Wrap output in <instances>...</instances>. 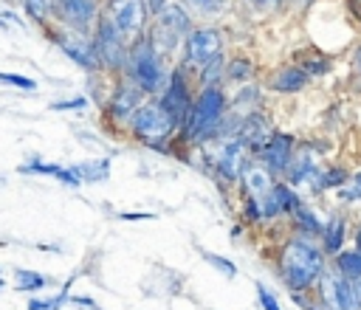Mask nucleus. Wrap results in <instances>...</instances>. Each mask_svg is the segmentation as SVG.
I'll return each mask as SVG.
<instances>
[{
	"instance_id": "obj_5",
	"label": "nucleus",
	"mask_w": 361,
	"mask_h": 310,
	"mask_svg": "<svg viewBox=\"0 0 361 310\" xmlns=\"http://www.w3.org/2000/svg\"><path fill=\"white\" fill-rule=\"evenodd\" d=\"M130 130H133V135L141 138L147 147L164 149L166 141L172 138V132L178 130V118H175L161 101H147V104H141V107L133 113Z\"/></svg>"
},
{
	"instance_id": "obj_41",
	"label": "nucleus",
	"mask_w": 361,
	"mask_h": 310,
	"mask_svg": "<svg viewBox=\"0 0 361 310\" xmlns=\"http://www.w3.org/2000/svg\"><path fill=\"white\" fill-rule=\"evenodd\" d=\"M71 302H76V304H85V307H90V310H99V307H96V302H90L87 296H73Z\"/></svg>"
},
{
	"instance_id": "obj_9",
	"label": "nucleus",
	"mask_w": 361,
	"mask_h": 310,
	"mask_svg": "<svg viewBox=\"0 0 361 310\" xmlns=\"http://www.w3.org/2000/svg\"><path fill=\"white\" fill-rule=\"evenodd\" d=\"M322 310H361V299L353 287V282H347L344 276H338L333 268L324 271V276L316 285Z\"/></svg>"
},
{
	"instance_id": "obj_38",
	"label": "nucleus",
	"mask_w": 361,
	"mask_h": 310,
	"mask_svg": "<svg viewBox=\"0 0 361 310\" xmlns=\"http://www.w3.org/2000/svg\"><path fill=\"white\" fill-rule=\"evenodd\" d=\"M353 73H355V79H358V85H361V45L353 51Z\"/></svg>"
},
{
	"instance_id": "obj_4",
	"label": "nucleus",
	"mask_w": 361,
	"mask_h": 310,
	"mask_svg": "<svg viewBox=\"0 0 361 310\" xmlns=\"http://www.w3.org/2000/svg\"><path fill=\"white\" fill-rule=\"evenodd\" d=\"M127 73H130V82L141 93H158V90L166 87V73H164V65H161V54L155 51V45L149 42L147 34L130 45Z\"/></svg>"
},
{
	"instance_id": "obj_12",
	"label": "nucleus",
	"mask_w": 361,
	"mask_h": 310,
	"mask_svg": "<svg viewBox=\"0 0 361 310\" xmlns=\"http://www.w3.org/2000/svg\"><path fill=\"white\" fill-rule=\"evenodd\" d=\"M54 42L62 48V54H68L76 65L87 68V70H96L99 68V59H96V48H93V39L87 34H76V31H56L54 34Z\"/></svg>"
},
{
	"instance_id": "obj_1",
	"label": "nucleus",
	"mask_w": 361,
	"mask_h": 310,
	"mask_svg": "<svg viewBox=\"0 0 361 310\" xmlns=\"http://www.w3.org/2000/svg\"><path fill=\"white\" fill-rule=\"evenodd\" d=\"M276 271L282 285L293 293H310L316 290L319 279L327 271V256L322 251V245H316L310 237H290L282 242L279 248V259H276Z\"/></svg>"
},
{
	"instance_id": "obj_3",
	"label": "nucleus",
	"mask_w": 361,
	"mask_h": 310,
	"mask_svg": "<svg viewBox=\"0 0 361 310\" xmlns=\"http://www.w3.org/2000/svg\"><path fill=\"white\" fill-rule=\"evenodd\" d=\"M226 116V93L220 87H203L200 96L192 101L186 118L180 121V135L189 144H203L217 135Z\"/></svg>"
},
{
	"instance_id": "obj_24",
	"label": "nucleus",
	"mask_w": 361,
	"mask_h": 310,
	"mask_svg": "<svg viewBox=\"0 0 361 310\" xmlns=\"http://www.w3.org/2000/svg\"><path fill=\"white\" fill-rule=\"evenodd\" d=\"M71 169H73V175L79 178V183H82V180L96 183V180H104V178H107V172H110V161H107V158L85 161V163H76V166H71Z\"/></svg>"
},
{
	"instance_id": "obj_37",
	"label": "nucleus",
	"mask_w": 361,
	"mask_h": 310,
	"mask_svg": "<svg viewBox=\"0 0 361 310\" xmlns=\"http://www.w3.org/2000/svg\"><path fill=\"white\" fill-rule=\"evenodd\" d=\"M251 8H257V11H271V8H276L282 0H245Z\"/></svg>"
},
{
	"instance_id": "obj_26",
	"label": "nucleus",
	"mask_w": 361,
	"mask_h": 310,
	"mask_svg": "<svg viewBox=\"0 0 361 310\" xmlns=\"http://www.w3.org/2000/svg\"><path fill=\"white\" fill-rule=\"evenodd\" d=\"M293 65H299L307 76H322V73H327V70H330V59H327V56H322V54H305V56H302V62H293Z\"/></svg>"
},
{
	"instance_id": "obj_18",
	"label": "nucleus",
	"mask_w": 361,
	"mask_h": 310,
	"mask_svg": "<svg viewBox=\"0 0 361 310\" xmlns=\"http://www.w3.org/2000/svg\"><path fill=\"white\" fill-rule=\"evenodd\" d=\"M319 172L322 169L316 166V152L299 149V152H293V158H290V163H288V169L282 175H285V183L293 189V186H302V183H310L313 186V180H316Z\"/></svg>"
},
{
	"instance_id": "obj_34",
	"label": "nucleus",
	"mask_w": 361,
	"mask_h": 310,
	"mask_svg": "<svg viewBox=\"0 0 361 310\" xmlns=\"http://www.w3.org/2000/svg\"><path fill=\"white\" fill-rule=\"evenodd\" d=\"M200 254H203V259H206V262H212L220 273H226V276H234V273H237V268H234L226 256H217V254H212V251H200Z\"/></svg>"
},
{
	"instance_id": "obj_40",
	"label": "nucleus",
	"mask_w": 361,
	"mask_h": 310,
	"mask_svg": "<svg viewBox=\"0 0 361 310\" xmlns=\"http://www.w3.org/2000/svg\"><path fill=\"white\" fill-rule=\"evenodd\" d=\"M144 3H147V8H149L152 14H158V11L166 6V0H144Z\"/></svg>"
},
{
	"instance_id": "obj_33",
	"label": "nucleus",
	"mask_w": 361,
	"mask_h": 310,
	"mask_svg": "<svg viewBox=\"0 0 361 310\" xmlns=\"http://www.w3.org/2000/svg\"><path fill=\"white\" fill-rule=\"evenodd\" d=\"M180 3L189 6L197 14H214V11H220L226 6V0H180Z\"/></svg>"
},
{
	"instance_id": "obj_21",
	"label": "nucleus",
	"mask_w": 361,
	"mask_h": 310,
	"mask_svg": "<svg viewBox=\"0 0 361 310\" xmlns=\"http://www.w3.org/2000/svg\"><path fill=\"white\" fill-rule=\"evenodd\" d=\"M344 242H347V220L341 214H333L322 225V251H324V256H336L338 251H344Z\"/></svg>"
},
{
	"instance_id": "obj_10",
	"label": "nucleus",
	"mask_w": 361,
	"mask_h": 310,
	"mask_svg": "<svg viewBox=\"0 0 361 310\" xmlns=\"http://www.w3.org/2000/svg\"><path fill=\"white\" fill-rule=\"evenodd\" d=\"M54 14L68 31H76V34H87L90 25L99 20L96 0H56Z\"/></svg>"
},
{
	"instance_id": "obj_29",
	"label": "nucleus",
	"mask_w": 361,
	"mask_h": 310,
	"mask_svg": "<svg viewBox=\"0 0 361 310\" xmlns=\"http://www.w3.org/2000/svg\"><path fill=\"white\" fill-rule=\"evenodd\" d=\"M14 282H17L20 290H39V287L48 285V279L42 273H37V271H17L14 273Z\"/></svg>"
},
{
	"instance_id": "obj_35",
	"label": "nucleus",
	"mask_w": 361,
	"mask_h": 310,
	"mask_svg": "<svg viewBox=\"0 0 361 310\" xmlns=\"http://www.w3.org/2000/svg\"><path fill=\"white\" fill-rule=\"evenodd\" d=\"M257 299H259L262 310H282V307H279V302H276V296H274L265 285H257Z\"/></svg>"
},
{
	"instance_id": "obj_17",
	"label": "nucleus",
	"mask_w": 361,
	"mask_h": 310,
	"mask_svg": "<svg viewBox=\"0 0 361 310\" xmlns=\"http://www.w3.org/2000/svg\"><path fill=\"white\" fill-rule=\"evenodd\" d=\"M141 107V90L130 82V79H121L113 93H110V101H107V113L113 118H133V113Z\"/></svg>"
},
{
	"instance_id": "obj_39",
	"label": "nucleus",
	"mask_w": 361,
	"mask_h": 310,
	"mask_svg": "<svg viewBox=\"0 0 361 310\" xmlns=\"http://www.w3.org/2000/svg\"><path fill=\"white\" fill-rule=\"evenodd\" d=\"M347 11H350L353 20L361 23V0H347Z\"/></svg>"
},
{
	"instance_id": "obj_16",
	"label": "nucleus",
	"mask_w": 361,
	"mask_h": 310,
	"mask_svg": "<svg viewBox=\"0 0 361 310\" xmlns=\"http://www.w3.org/2000/svg\"><path fill=\"white\" fill-rule=\"evenodd\" d=\"M299 203H302L299 194H296L288 183H274V189H271L257 206H259L262 220H274V217H279V214H293V209H296Z\"/></svg>"
},
{
	"instance_id": "obj_44",
	"label": "nucleus",
	"mask_w": 361,
	"mask_h": 310,
	"mask_svg": "<svg viewBox=\"0 0 361 310\" xmlns=\"http://www.w3.org/2000/svg\"><path fill=\"white\" fill-rule=\"evenodd\" d=\"M3 25H6V20H3V17H0V28H3Z\"/></svg>"
},
{
	"instance_id": "obj_25",
	"label": "nucleus",
	"mask_w": 361,
	"mask_h": 310,
	"mask_svg": "<svg viewBox=\"0 0 361 310\" xmlns=\"http://www.w3.org/2000/svg\"><path fill=\"white\" fill-rule=\"evenodd\" d=\"M350 180V172L341 169V166H330V169H322L313 180V192H324V189H341L344 183Z\"/></svg>"
},
{
	"instance_id": "obj_31",
	"label": "nucleus",
	"mask_w": 361,
	"mask_h": 310,
	"mask_svg": "<svg viewBox=\"0 0 361 310\" xmlns=\"http://www.w3.org/2000/svg\"><path fill=\"white\" fill-rule=\"evenodd\" d=\"M68 287H71V282L62 287V293L59 296H54V299H31L28 302V310H59L65 302H68Z\"/></svg>"
},
{
	"instance_id": "obj_6",
	"label": "nucleus",
	"mask_w": 361,
	"mask_h": 310,
	"mask_svg": "<svg viewBox=\"0 0 361 310\" xmlns=\"http://www.w3.org/2000/svg\"><path fill=\"white\" fill-rule=\"evenodd\" d=\"M189 14L180 8V3H166L158 14H155V23H152V31L147 34L149 42L155 45L158 54L164 51H172L180 39H186L189 34Z\"/></svg>"
},
{
	"instance_id": "obj_8",
	"label": "nucleus",
	"mask_w": 361,
	"mask_h": 310,
	"mask_svg": "<svg viewBox=\"0 0 361 310\" xmlns=\"http://www.w3.org/2000/svg\"><path fill=\"white\" fill-rule=\"evenodd\" d=\"M107 17L127 42L141 39L149 25V8L144 0H107Z\"/></svg>"
},
{
	"instance_id": "obj_15",
	"label": "nucleus",
	"mask_w": 361,
	"mask_h": 310,
	"mask_svg": "<svg viewBox=\"0 0 361 310\" xmlns=\"http://www.w3.org/2000/svg\"><path fill=\"white\" fill-rule=\"evenodd\" d=\"M271 121L262 116V113H248V116H243L240 121H237V141L245 147V149H251V152H259L262 149V144L271 138Z\"/></svg>"
},
{
	"instance_id": "obj_7",
	"label": "nucleus",
	"mask_w": 361,
	"mask_h": 310,
	"mask_svg": "<svg viewBox=\"0 0 361 310\" xmlns=\"http://www.w3.org/2000/svg\"><path fill=\"white\" fill-rule=\"evenodd\" d=\"M93 48H96V59H99L102 68H107V70H124V68H127L130 45H127V39L121 37V31L110 23L107 14L96 20Z\"/></svg>"
},
{
	"instance_id": "obj_42",
	"label": "nucleus",
	"mask_w": 361,
	"mask_h": 310,
	"mask_svg": "<svg viewBox=\"0 0 361 310\" xmlns=\"http://www.w3.org/2000/svg\"><path fill=\"white\" fill-rule=\"evenodd\" d=\"M152 214H121V220H149Z\"/></svg>"
},
{
	"instance_id": "obj_30",
	"label": "nucleus",
	"mask_w": 361,
	"mask_h": 310,
	"mask_svg": "<svg viewBox=\"0 0 361 310\" xmlns=\"http://www.w3.org/2000/svg\"><path fill=\"white\" fill-rule=\"evenodd\" d=\"M338 197H341L344 203H358V200H361V172H353V175H350V180L338 189Z\"/></svg>"
},
{
	"instance_id": "obj_13",
	"label": "nucleus",
	"mask_w": 361,
	"mask_h": 310,
	"mask_svg": "<svg viewBox=\"0 0 361 310\" xmlns=\"http://www.w3.org/2000/svg\"><path fill=\"white\" fill-rule=\"evenodd\" d=\"M192 96H189V85H186V73H183V68H175L172 70V76L166 79V87H164V96H161V104L178 118V127H180V121L186 118V113H189V107H192Z\"/></svg>"
},
{
	"instance_id": "obj_22",
	"label": "nucleus",
	"mask_w": 361,
	"mask_h": 310,
	"mask_svg": "<svg viewBox=\"0 0 361 310\" xmlns=\"http://www.w3.org/2000/svg\"><path fill=\"white\" fill-rule=\"evenodd\" d=\"M333 271L338 276H344L347 282H358L361 279V248H344L333 256Z\"/></svg>"
},
{
	"instance_id": "obj_19",
	"label": "nucleus",
	"mask_w": 361,
	"mask_h": 310,
	"mask_svg": "<svg viewBox=\"0 0 361 310\" xmlns=\"http://www.w3.org/2000/svg\"><path fill=\"white\" fill-rule=\"evenodd\" d=\"M240 183H243V192H245V200H254L259 203L271 189H274V172H268L262 163H248L240 175Z\"/></svg>"
},
{
	"instance_id": "obj_2",
	"label": "nucleus",
	"mask_w": 361,
	"mask_h": 310,
	"mask_svg": "<svg viewBox=\"0 0 361 310\" xmlns=\"http://www.w3.org/2000/svg\"><path fill=\"white\" fill-rule=\"evenodd\" d=\"M183 68L197 70L206 87H214V76L223 70V34L217 28H192L183 39Z\"/></svg>"
},
{
	"instance_id": "obj_36",
	"label": "nucleus",
	"mask_w": 361,
	"mask_h": 310,
	"mask_svg": "<svg viewBox=\"0 0 361 310\" xmlns=\"http://www.w3.org/2000/svg\"><path fill=\"white\" fill-rule=\"evenodd\" d=\"M87 107V99L85 96H76V99H65V101H54L51 110H82Z\"/></svg>"
},
{
	"instance_id": "obj_11",
	"label": "nucleus",
	"mask_w": 361,
	"mask_h": 310,
	"mask_svg": "<svg viewBox=\"0 0 361 310\" xmlns=\"http://www.w3.org/2000/svg\"><path fill=\"white\" fill-rule=\"evenodd\" d=\"M293 152H296V141H293V135H288V132H276V130H274L271 138L262 144V149H259L257 155H259V161H262V166H265L268 172L282 175V172L288 169Z\"/></svg>"
},
{
	"instance_id": "obj_20",
	"label": "nucleus",
	"mask_w": 361,
	"mask_h": 310,
	"mask_svg": "<svg viewBox=\"0 0 361 310\" xmlns=\"http://www.w3.org/2000/svg\"><path fill=\"white\" fill-rule=\"evenodd\" d=\"M307 82H310V76H307L299 65H282L279 70L271 73L268 87L276 90V93H296V90H302Z\"/></svg>"
},
{
	"instance_id": "obj_28",
	"label": "nucleus",
	"mask_w": 361,
	"mask_h": 310,
	"mask_svg": "<svg viewBox=\"0 0 361 310\" xmlns=\"http://www.w3.org/2000/svg\"><path fill=\"white\" fill-rule=\"evenodd\" d=\"M251 70H254L251 59L237 56V59H231V62H228V68H226V79H231V82H245V79L251 76Z\"/></svg>"
},
{
	"instance_id": "obj_27",
	"label": "nucleus",
	"mask_w": 361,
	"mask_h": 310,
	"mask_svg": "<svg viewBox=\"0 0 361 310\" xmlns=\"http://www.w3.org/2000/svg\"><path fill=\"white\" fill-rule=\"evenodd\" d=\"M20 3H23L25 14H28L31 20L45 23V20L54 14V3H56V0H20Z\"/></svg>"
},
{
	"instance_id": "obj_14",
	"label": "nucleus",
	"mask_w": 361,
	"mask_h": 310,
	"mask_svg": "<svg viewBox=\"0 0 361 310\" xmlns=\"http://www.w3.org/2000/svg\"><path fill=\"white\" fill-rule=\"evenodd\" d=\"M248 166V152H245V147L237 141V138H231V141H226L217 152H214V172L223 178V180H240V175H243V169Z\"/></svg>"
},
{
	"instance_id": "obj_32",
	"label": "nucleus",
	"mask_w": 361,
	"mask_h": 310,
	"mask_svg": "<svg viewBox=\"0 0 361 310\" xmlns=\"http://www.w3.org/2000/svg\"><path fill=\"white\" fill-rule=\"evenodd\" d=\"M0 82L11 85V87H17V90H28V93H34V90H37V82H34V79H28V76H23V73L0 70Z\"/></svg>"
},
{
	"instance_id": "obj_43",
	"label": "nucleus",
	"mask_w": 361,
	"mask_h": 310,
	"mask_svg": "<svg viewBox=\"0 0 361 310\" xmlns=\"http://www.w3.org/2000/svg\"><path fill=\"white\" fill-rule=\"evenodd\" d=\"M355 248H361V225L355 228Z\"/></svg>"
},
{
	"instance_id": "obj_23",
	"label": "nucleus",
	"mask_w": 361,
	"mask_h": 310,
	"mask_svg": "<svg viewBox=\"0 0 361 310\" xmlns=\"http://www.w3.org/2000/svg\"><path fill=\"white\" fill-rule=\"evenodd\" d=\"M293 220H296V228H299V234L302 237H322V225H324V220H319L316 214H313V209H307L305 203H299L296 209H293V214H290Z\"/></svg>"
}]
</instances>
